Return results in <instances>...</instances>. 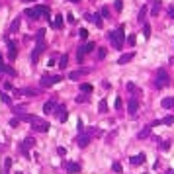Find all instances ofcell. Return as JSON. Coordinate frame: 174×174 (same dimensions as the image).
Wrapping results in <instances>:
<instances>
[{
  "mask_svg": "<svg viewBox=\"0 0 174 174\" xmlns=\"http://www.w3.org/2000/svg\"><path fill=\"white\" fill-rule=\"evenodd\" d=\"M43 37H45V30H39V31L35 34L37 45H35L34 53H31V61H34V63H37V61H39V55H41V51H43V47H45V43H43Z\"/></svg>",
  "mask_w": 174,
  "mask_h": 174,
  "instance_id": "1",
  "label": "cell"
},
{
  "mask_svg": "<svg viewBox=\"0 0 174 174\" xmlns=\"http://www.w3.org/2000/svg\"><path fill=\"white\" fill-rule=\"evenodd\" d=\"M108 39L111 41V45H114L115 49H121V43H123V26H119L118 31H110V34H108Z\"/></svg>",
  "mask_w": 174,
  "mask_h": 174,
  "instance_id": "2",
  "label": "cell"
},
{
  "mask_svg": "<svg viewBox=\"0 0 174 174\" xmlns=\"http://www.w3.org/2000/svg\"><path fill=\"white\" fill-rule=\"evenodd\" d=\"M170 84V76L164 69H159L156 70V76H155V86L156 88H164V86Z\"/></svg>",
  "mask_w": 174,
  "mask_h": 174,
  "instance_id": "3",
  "label": "cell"
},
{
  "mask_svg": "<svg viewBox=\"0 0 174 174\" xmlns=\"http://www.w3.org/2000/svg\"><path fill=\"white\" fill-rule=\"evenodd\" d=\"M31 125H34V129H35V131H39V133H47L49 127H51L47 121H45V119L37 118V115H34V119H31Z\"/></svg>",
  "mask_w": 174,
  "mask_h": 174,
  "instance_id": "4",
  "label": "cell"
},
{
  "mask_svg": "<svg viewBox=\"0 0 174 174\" xmlns=\"http://www.w3.org/2000/svg\"><path fill=\"white\" fill-rule=\"evenodd\" d=\"M94 49H96L94 41H90V43H86L82 49H78V61H82V59H84V55H86V53H92Z\"/></svg>",
  "mask_w": 174,
  "mask_h": 174,
  "instance_id": "5",
  "label": "cell"
},
{
  "mask_svg": "<svg viewBox=\"0 0 174 174\" xmlns=\"http://www.w3.org/2000/svg\"><path fill=\"white\" fill-rule=\"evenodd\" d=\"M88 22H94L96 27H104V22H102V14H86L84 16Z\"/></svg>",
  "mask_w": 174,
  "mask_h": 174,
  "instance_id": "6",
  "label": "cell"
},
{
  "mask_svg": "<svg viewBox=\"0 0 174 174\" xmlns=\"http://www.w3.org/2000/svg\"><path fill=\"white\" fill-rule=\"evenodd\" d=\"M55 114H57V118H59V121H67L69 114H67V108H65V106L55 108Z\"/></svg>",
  "mask_w": 174,
  "mask_h": 174,
  "instance_id": "7",
  "label": "cell"
},
{
  "mask_svg": "<svg viewBox=\"0 0 174 174\" xmlns=\"http://www.w3.org/2000/svg\"><path fill=\"white\" fill-rule=\"evenodd\" d=\"M127 110H129V115H135V114H137V110H139V102H137V98H131V100H129V104H127Z\"/></svg>",
  "mask_w": 174,
  "mask_h": 174,
  "instance_id": "8",
  "label": "cell"
},
{
  "mask_svg": "<svg viewBox=\"0 0 174 174\" xmlns=\"http://www.w3.org/2000/svg\"><path fill=\"white\" fill-rule=\"evenodd\" d=\"M133 59H135V53H123V55L118 59V65H127L129 61H133Z\"/></svg>",
  "mask_w": 174,
  "mask_h": 174,
  "instance_id": "9",
  "label": "cell"
},
{
  "mask_svg": "<svg viewBox=\"0 0 174 174\" xmlns=\"http://www.w3.org/2000/svg\"><path fill=\"white\" fill-rule=\"evenodd\" d=\"M90 137H92V135H90V133H84V135H80V137H78V139H76V143H78V147H80V149H84V147H86V145H88V143H90Z\"/></svg>",
  "mask_w": 174,
  "mask_h": 174,
  "instance_id": "10",
  "label": "cell"
},
{
  "mask_svg": "<svg viewBox=\"0 0 174 174\" xmlns=\"http://www.w3.org/2000/svg\"><path fill=\"white\" fill-rule=\"evenodd\" d=\"M145 159H147V156H145V153H139V155H133L131 156V164H135V166H137V164H143L145 163Z\"/></svg>",
  "mask_w": 174,
  "mask_h": 174,
  "instance_id": "11",
  "label": "cell"
},
{
  "mask_svg": "<svg viewBox=\"0 0 174 174\" xmlns=\"http://www.w3.org/2000/svg\"><path fill=\"white\" fill-rule=\"evenodd\" d=\"M8 55H10V61H14L16 55H18V49H16L14 41H10V39H8Z\"/></svg>",
  "mask_w": 174,
  "mask_h": 174,
  "instance_id": "12",
  "label": "cell"
},
{
  "mask_svg": "<svg viewBox=\"0 0 174 174\" xmlns=\"http://www.w3.org/2000/svg\"><path fill=\"white\" fill-rule=\"evenodd\" d=\"M34 145H35V139L34 137H26V139H24V155H27L26 149H31Z\"/></svg>",
  "mask_w": 174,
  "mask_h": 174,
  "instance_id": "13",
  "label": "cell"
},
{
  "mask_svg": "<svg viewBox=\"0 0 174 174\" xmlns=\"http://www.w3.org/2000/svg\"><path fill=\"white\" fill-rule=\"evenodd\" d=\"M160 106L164 108V110H170V108H174V98L170 96V98H164L163 102H160Z\"/></svg>",
  "mask_w": 174,
  "mask_h": 174,
  "instance_id": "14",
  "label": "cell"
},
{
  "mask_svg": "<svg viewBox=\"0 0 174 174\" xmlns=\"http://www.w3.org/2000/svg\"><path fill=\"white\" fill-rule=\"evenodd\" d=\"M78 170H80V166H78L76 163H67V172L69 174H76Z\"/></svg>",
  "mask_w": 174,
  "mask_h": 174,
  "instance_id": "15",
  "label": "cell"
},
{
  "mask_svg": "<svg viewBox=\"0 0 174 174\" xmlns=\"http://www.w3.org/2000/svg\"><path fill=\"white\" fill-rule=\"evenodd\" d=\"M53 110H55V102H53V100L45 102V106H43V111H45V114H53Z\"/></svg>",
  "mask_w": 174,
  "mask_h": 174,
  "instance_id": "16",
  "label": "cell"
},
{
  "mask_svg": "<svg viewBox=\"0 0 174 174\" xmlns=\"http://www.w3.org/2000/svg\"><path fill=\"white\" fill-rule=\"evenodd\" d=\"M149 135H151V125H147V127H143V129H141V131H139V135H137V137H139V139H147V137H149Z\"/></svg>",
  "mask_w": 174,
  "mask_h": 174,
  "instance_id": "17",
  "label": "cell"
},
{
  "mask_svg": "<svg viewBox=\"0 0 174 174\" xmlns=\"http://www.w3.org/2000/svg\"><path fill=\"white\" fill-rule=\"evenodd\" d=\"M55 84V80H53V76H41V86H53Z\"/></svg>",
  "mask_w": 174,
  "mask_h": 174,
  "instance_id": "18",
  "label": "cell"
},
{
  "mask_svg": "<svg viewBox=\"0 0 174 174\" xmlns=\"http://www.w3.org/2000/svg\"><path fill=\"white\" fill-rule=\"evenodd\" d=\"M82 74H86V70H72V72L69 74V78L70 80H76V78H80Z\"/></svg>",
  "mask_w": 174,
  "mask_h": 174,
  "instance_id": "19",
  "label": "cell"
},
{
  "mask_svg": "<svg viewBox=\"0 0 174 174\" xmlns=\"http://www.w3.org/2000/svg\"><path fill=\"white\" fill-rule=\"evenodd\" d=\"M80 92H82V94H90V92H92V84L82 82V84H80Z\"/></svg>",
  "mask_w": 174,
  "mask_h": 174,
  "instance_id": "20",
  "label": "cell"
},
{
  "mask_svg": "<svg viewBox=\"0 0 174 174\" xmlns=\"http://www.w3.org/2000/svg\"><path fill=\"white\" fill-rule=\"evenodd\" d=\"M53 27H57V30H61V27H63V16H55V22H53Z\"/></svg>",
  "mask_w": 174,
  "mask_h": 174,
  "instance_id": "21",
  "label": "cell"
},
{
  "mask_svg": "<svg viewBox=\"0 0 174 174\" xmlns=\"http://www.w3.org/2000/svg\"><path fill=\"white\" fill-rule=\"evenodd\" d=\"M20 30V18H16L14 22H12V26H10V31L14 34V31H18Z\"/></svg>",
  "mask_w": 174,
  "mask_h": 174,
  "instance_id": "22",
  "label": "cell"
},
{
  "mask_svg": "<svg viewBox=\"0 0 174 174\" xmlns=\"http://www.w3.org/2000/svg\"><path fill=\"white\" fill-rule=\"evenodd\" d=\"M67 63H69V55H61V59H59V67L65 69V67H67Z\"/></svg>",
  "mask_w": 174,
  "mask_h": 174,
  "instance_id": "23",
  "label": "cell"
},
{
  "mask_svg": "<svg viewBox=\"0 0 174 174\" xmlns=\"http://www.w3.org/2000/svg\"><path fill=\"white\" fill-rule=\"evenodd\" d=\"M10 168H12V159H4V172L10 174Z\"/></svg>",
  "mask_w": 174,
  "mask_h": 174,
  "instance_id": "24",
  "label": "cell"
},
{
  "mask_svg": "<svg viewBox=\"0 0 174 174\" xmlns=\"http://www.w3.org/2000/svg\"><path fill=\"white\" fill-rule=\"evenodd\" d=\"M106 110H108V102H106V100H100V104H98V111H100V114H104Z\"/></svg>",
  "mask_w": 174,
  "mask_h": 174,
  "instance_id": "25",
  "label": "cell"
},
{
  "mask_svg": "<svg viewBox=\"0 0 174 174\" xmlns=\"http://www.w3.org/2000/svg\"><path fill=\"white\" fill-rule=\"evenodd\" d=\"M143 35L145 37H151V26H149V24H145V26H143Z\"/></svg>",
  "mask_w": 174,
  "mask_h": 174,
  "instance_id": "26",
  "label": "cell"
},
{
  "mask_svg": "<svg viewBox=\"0 0 174 174\" xmlns=\"http://www.w3.org/2000/svg\"><path fill=\"white\" fill-rule=\"evenodd\" d=\"M160 121H163V123H166V125H172V123H174V115H166V118H164V119H160Z\"/></svg>",
  "mask_w": 174,
  "mask_h": 174,
  "instance_id": "27",
  "label": "cell"
},
{
  "mask_svg": "<svg viewBox=\"0 0 174 174\" xmlns=\"http://www.w3.org/2000/svg\"><path fill=\"white\" fill-rule=\"evenodd\" d=\"M22 94H27V96H35L37 94V90H31V88H26V90H20Z\"/></svg>",
  "mask_w": 174,
  "mask_h": 174,
  "instance_id": "28",
  "label": "cell"
},
{
  "mask_svg": "<svg viewBox=\"0 0 174 174\" xmlns=\"http://www.w3.org/2000/svg\"><path fill=\"white\" fill-rule=\"evenodd\" d=\"M114 6H115V10H118V12H121V8H123V0H115Z\"/></svg>",
  "mask_w": 174,
  "mask_h": 174,
  "instance_id": "29",
  "label": "cell"
},
{
  "mask_svg": "<svg viewBox=\"0 0 174 174\" xmlns=\"http://www.w3.org/2000/svg\"><path fill=\"white\" fill-rule=\"evenodd\" d=\"M18 125H20V119L18 118H12L10 119V127H18Z\"/></svg>",
  "mask_w": 174,
  "mask_h": 174,
  "instance_id": "30",
  "label": "cell"
},
{
  "mask_svg": "<svg viewBox=\"0 0 174 174\" xmlns=\"http://www.w3.org/2000/svg\"><path fill=\"white\" fill-rule=\"evenodd\" d=\"M100 14H102V18H110V10H108L106 6L102 8V12H100Z\"/></svg>",
  "mask_w": 174,
  "mask_h": 174,
  "instance_id": "31",
  "label": "cell"
},
{
  "mask_svg": "<svg viewBox=\"0 0 174 174\" xmlns=\"http://www.w3.org/2000/svg\"><path fill=\"white\" fill-rule=\"evenodd\" d=\"M78 35H80L82 39H86V37H88V31H86L84 27H82V30H78Z\"/></svg>",
  "mask_w": 174,
  "mask_h": 174,
  "instance_id": "32",
  "label": "cell"
},
{
  "mask_svg": "<svg viewBox=\"0 0 174 174\" xmlns=\"http://www.w3.org/2000/svg\"><path fill=\"white\" fill-rule=\"evenodd\" d=\"M4 72H8V74H16V72H14V69H12L10 65H4Z\"/></svg>",
  "mask_w": 174,
  "mask_h": 174,
  "instance_id": "33",
  "label": "cell"
},
{
  "mask_svg": "<svg viewBox=\"0 0 174 174\" xmlns=\"http://www.w3.org/2000/svg\"><path fill=\"white\" fill-rule=\"evenodd\" d=\"M127 90H129V92H137V86H135L133 82H129V84H127Z\"/></svg>",
  "mask_w": 174,
  "mask_h": 174,
  "instance_id": "34",
  "label": "cell"
},
{
  "mask_svg": "<svg viewBox=\"0 0 174 174\" xmlns=\"http://www.w3.org/2000/svg\"><path fill=\"white\" fill-rule=\"evenodd\" d=\"M160 149H163V151H168V149H170V141H164V143L160 145Z\"/></svg>",
  "mask_w": 174,
  "mask_h": 174,
  "instance_id": "35",
  "label": "cell"
},
{
  "mask_svg": "<svg viewBox=\"0 0 174 174\" xmlns=\"http://www.w3.org/2000/svg\"><path fill=\"white\" fill-rule=\"evenodd\" d=\"M135 41H137V37H135V35H129V37H127V43H129V45H135Z\"/></svg>",
  "mask_w": 174,
  "mask_h": 174,
  "instance_id": "36",
  "label": "cell"
},
{
  "mask_svg": "<svg viewBox=\"0 0 174 174\" xmlns=\"http://www.w3.org/2000/svg\"><path fill=\"white\" fill-rule=\"evenodd\" d=\"M106 57V49H98V59H104Z\"/></svg>",
  "mask_w": 174,
  "mask_h": 174,
  "instance_id": "37",
  "label": "cell"
},
{
  "mask_svg": "<svg viewBox=\"0 0 174 174\" xmlns=\"http://www.w3.org/2000/svg\"><path fill=\"white\" fill-rule=\"evenodd\" d=\"M0 96H2V100L6 102V104H10V102H12V100H10V96H8V94H0Z\"/></svg>",
  "mask_w": 174,
  "mask_h": 174,
  "instance_id": "38",
  "label": "cell"
},
{
  "mask_svg": "<svg viewBox=\"0 0 174 174\" xmlns=\"http://www.w3.org/2000/svg\"><path fill=\"white\" fill-rule=\"evenodd\" d=\"M57 153H59V155H61V156H65V155H67V149H63V147H59V149H57Z\"/></svg>",
  "mask_w": 174,
  "mask_h": 174,
  "instance_id": "39",
  "label": "cell"
},
{
  "mask_svg": "<svg viewBox=\"0 0 174 174\" xmlns=\"http://www.w3.org/2000/svg\"><path fill=\"white\" fill-rule=\"evenodd\" d=\"M114 170H115V172H121V164L115 163V164H114Z\"/></svg>",
  "mask_w": 174,
  "mask_h": 174,
  "instance_id": "40",
  "label": "cell"
},
{
  "mask_svg": "<svg viewBox=\"0 0 174 174\" xmlns=\"http://www.w3.org/2000/svg\"><path fill=\"white\" fill-rule=\"evenodd\" d=\"M76 102H82V104H84V102H88V98H86V96H80V98H76Z\"/></svg>",
  "mask_w": 174,
  "mask_h": 174,
  "instance_id": "41",
  "label": "cell"
},
{
  "mask_svg": "<svg viewBox=\"0 0 174 174\" xmlns=\"http://www.w3.org/2000/svg\"><path fill=\"white\" fill-rule=\"evenodd\" d=\"M67 18H69V22H70V24H74V16H72V14H67Z\"/></svg>",
  "mask_w": 174,
  "mask_h": 174,
  "instance_id": "42",
  "label": "cell"
},
{
  "mask_svg": "<svg viewBox=\"0 0 174 174\" xmlns=\"http://www.w3.org/2000/svg\"><path fill=\"white\" fill-rule=\"evenodd\" d=\"M168 16H172V18H174V6L168 8Z\"/></svg>",
  "mask_w": 174,
  "mask_h": 174,
  "instance_id": "43",
  "label": "cell"
},
{
  "mask_svg": "<svg viewBox=\"0 0 174 174\" xmlns=\"http://www.w3.org/2000/svg\"><path fill=\"white\" fill-rule=\"evenodd\" d=\"M0 72H4V63H2V55H0Z\"/></svg>",
  "mask_w": 174,
  "mask_h": 174,
  "instance_id": "44",
  "label": "cell"
},
{
  "mask_svg": "<svg viewBox=\"0 0 174 174\" xmlns=\"http://www.w3.org/2000/svg\"><path fill=\"white\" fill-rule=\"evenodd\" d=\"M22 2H34V0H22Z\"/></svg>",
  "mask_w": 174,
  "mask_h": 174,
  "instance_id": "45",
  "label": "cell"
},
{
  "mask_svg": "<svg viewBox=\"0 0 174 174\" xmlns=\"http://www.w3.org/2000/svg\"><path fill=\"white\" fill-rule=\"evenodd\" d=\"M166 174H174V170H168V172H166Z\"/></svg>",
  "mask_w": 174,
  "mask_h": 174,
  "instance_id": "46",
  "label": "cell"
},
{
  "mask_svg": "<svg viewBox=\"0 0 174 174\" xmlns=\"http://www.w3.org/2000/svg\"><path fill=\"white\" fill-rule=\"evenodd\" d=\"M72 2H78V0H72Z\"/></svg>",
  "mask_w": 174,
  "mask_h": 174,
  "instance_id": "47",
  "label": "cell"
}]
</instances>
